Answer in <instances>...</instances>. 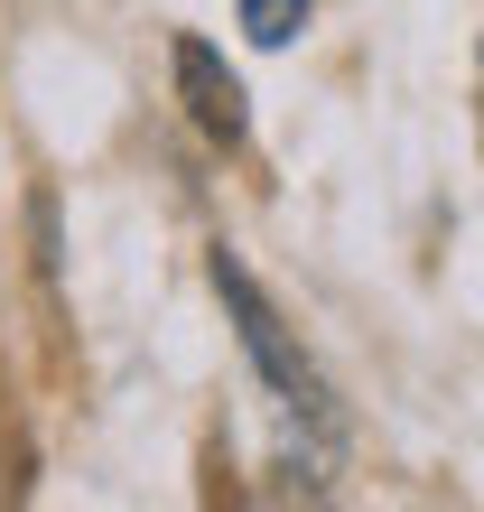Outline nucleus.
Instances as JSON below:
<instances>
[{
  "instance_id": "nucleus-2",
  "label": "nucleus",
  "mask_w": 484,
  "mask_h": 512,
  "mask_svg": "<svg viewBox=\"0 0 484 512\" xmlns=\"http://www.w3.org/2000/svg\"><path fill=\"white\" fill-rule=\"evenodd\" d=\"M177 94H187V122L215 140V149H242V131H252V103H242V75H233L205 38H177Z\"/></svg>"
},
{
  "instance_id": "nucleus-3",
  "label": "nucleus",
  "mask_w": 484,
  "mask_h": 512,
  "mask_svg": "<svg viewBox=\"0 0 484 512\" xmlns=\"http://www.w3.org/2000/svg\"><path fill=\"white\" fill-rule=\"evenodd\" d=\"M308 10L317 0H242V38L252 47H289L298 28H308Z\"/></svg>"
},
{
  "instance_id": "nucleus-1",
  "label": "nucleus",
  "mask_w": 484,
  "mask_h": 512,
  "mask_svg": "<svg viewBox=\"0 0 484 512\" xmlns=\"http://www.w3.org/2000/svg\"><path fill=\"white\" fill-rule=\"evenodd\" d=\"M215 289H224V308H233V336H242V354H252V373L280 391V410L298 419V429H317V438H336L345 419H336V391H326V373L308 364V345L280 326V308L252 289V270L242 261H224L215 252Z\"/></svg>"
}]
</instances>
